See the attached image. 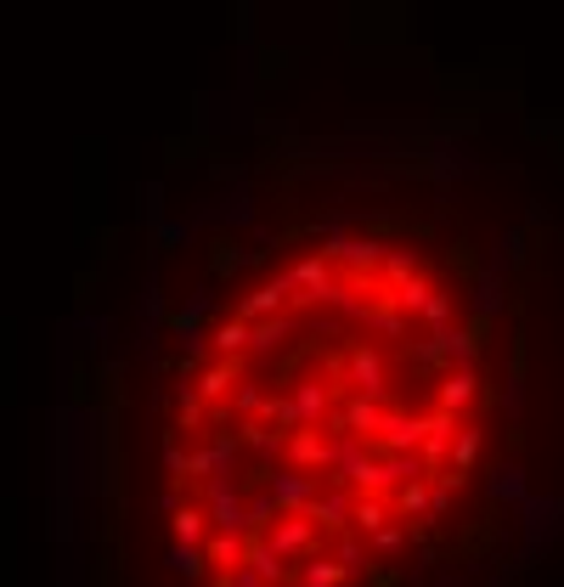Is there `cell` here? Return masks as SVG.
Segmentation results:
<instances>
[{
	"label": "cell",
	"instance_id": "cell-13",
	"mask_svg": "<svg viewBox=\"0 0 564 587\" xmlns=\"http://www.w3.org/2000/svg\"><path fill=\"white\" fill-rule=\"evenodd\" d=\"M170 571H181V576H192V582H204V571H209V554L198 548V542H181L170 554Z\"/></svg>",
	"mask_w": 564,
	"mask_h": 587
},
{
	"label": "cell",
	"instance_id": "cell-14",
	"mask_svg": "<svg viewBox=\"0 0 564 587\" xmlns=\"http://www.w3.org/2000/svg\"><path fill=\"white\" fill-rule=\"evenodd\" d=\"M288 339V317H277V322H260V328H249V345L254 350H271V345H282Z\"/></svg>",
	"mask_w": 564,
	"mask_h": 587
},
{
	"label": "cell",
	"instance_id": "cell-9",
	"mask_svg": "<svg viewBox=\"0 0 564 587\" xmlns=\"http://www.w3.org/2000/svg\"><path fill=\"white\" fill-rule=\"evenodd\" d=\"M294 407L305 424H322V413H328V384L322 379H299L294 384Z\"/></svg>",
	"mask_w": 564,
	"mask_h": 587
},
{
	"label": "cell",
	"instance_id": "cell-4",
	"mask_svg": "<svg viewBox=\"0 0 564 587\" xmlns=\"http://www.w3.org/2000/svg\"><path fill=\"white\" fill-rule=\"evenodd\" d=\"M350 384H356L361 396H378L384 401V356L373 345H356L350 350Z\"/></svg>",
	"mask_w": 564,
	"mask_h": 587
},
{
	"label": "cell",
	"instance_id": "cell-15",
	"mask_svg": "<svg viewBox=\"0 0 564 587\" xmlns=\"http://www.w3.org/2000/svg\"><path fill=\"white\" fill-rule=\"evenodd\" d=\"M373 554H395V548H401V542H407V531H401V525H384V531H373Z\"/></svg>",
	"mask_w": 564,
	"mask_h": 587
},
{
	"label": "cell",
	"instance_id": "cell-3",
	"mask_svg": "<svg viewBox=\"0 0 564 587\" xmlns=\"http://www.w3.org/2000/svg\"><path fill=\"white\" fill-rule=\"evenodd\" d=\"M266 492L277 497L282 514H305V508H311V497H316V480H311V469H288V475H271Z\"/></svg>",
	"mask_w": 564,
	"mask_h": 587
},
{
	"label": "cell",
	"instance_id": "cell-11",
	"mask_svg": "<svg viewBox=\"0 0 564 587\" xmlns=\"http://www.w3.org/2000/svg\"><path fill=\"white\" fill-rule=\"evenodd\" d=\"M384 525H390V503H384V497H356V531L361 537H373Z\"/></svg>",
	"mask_w": 564,
	"mask_h": 587
},
{
	"label": "cell",
	"instance_id": "cell-8",
	"mask_svg": "<svg viewBox=\"0 0 564 587\" xmlns=\"http://www.w3.org/2000/svg\"><path fill=\"white\" fill-rule=\"evenodd\" d=\"M170 531H175V542H204L209 537V514L192 508V503H175L170 508Z\"/></svg>",
	"mask_w": 564,
	"mask_h": 587
},
{
	"label": "cell",
	"instance_id": "cell-7",
	"mask_svg": "<svg viewBox=\"0 0 564 587\" xmlns=\"http://www.w3.org/2000/svg\"><path fill=\"white\" fill-rule=\"evenodd\" d=\"M345 576H350L345 559H322V554H311L305 565H299V582H305V587H345Z\"/></svg>",
	"mask_w": 564,
	"mask_h": 587
},
{
	"label": "cell",
	"instance_id": "cell-6",
	"mask_svg": "<svg viewBox=\"0 0 564 587\" xmlns=\"http://www.w3.org/2000/svg\"><path fill=\"white\" fill-rule=\"evenodd\" d=\"M474 396H480V379H474V367H452V373H446V384H440V407L463 413Z\"/></svg>",
	"mask_w": 564,
	"mask_h": 587
},
{
	"label": "cell",
	"instance_id": "cell-2",
	"mask_svg": "<svg viewBox=\"0 0 564 587\" xmlns=\"http://www.w3.org/2000/svg\"><path fill=\"white\" fill-rule=\"evenodd\" d=\"M288 463L294 469H333V446L322 441V424H299L288 435Z\"/></svg>",
	"mask_w": 564,
	"mask_h": 587
},
{
	"label": "cell",
	"instance_id": "cell-5",
	"mask_svg": "<svg viewBox=\"0 0 564 587\" xmlns=\"http://www.w3.org/2000/svg\"><path fill=\"white\" fill-rule=\"evenodd\" d=\"M204 554L215 571H243V531H215L204 537Z\"/></svg>",
	"mask_w": 564,
	"mask_h": 587
},
{
	"label": "cell",
	"instance_id": "cell-12",
	"mask_svg": "<svg viewBox=\"0 0 564 587\" xmlns=\"http://www.w3.org/2000/svg\"><path fill=\"white\" fill-rule=\"evenodd\" d=\"M474 463H480V429H463V435H457V446H452V463H446V469H457V475L469 480Z\"/></svg>",
	"mask_w": 564,
	"mask_h": 587
},
{
	"label": "cell",
	"instance_id": "cell-10",
	"mask_svg": "<svg viewBox=\"0 0 564 587\" xmlns=\"http://www.w3.org/2000/svg\"><path fill=\"white\" fill-rule=\"evenodd\" d=\"M395 508L407 514V520H418V514H429V475H412L401 492H395Z\"/></svg>",
	"mask_w": 564,
	"mask_h": 587
},
{
	"label": "cell",
	"instance_id": "cell-1",
	"mask_svg": "<svg viewBox=\"0 0 564 587\" xmlns=\"http://www.w3.org/2000/svg\"><path fill=\"white\" fill-rule=\"evenodd\" d=\"M305 514H311V525H316V531H328V537H345L350 525H356V503H350V497L339 492V486H333L328 497L316 492Z\"/></svg>",
	"mask_w": 564,
	"mask_h": 587
},
{
	"label": "cell",
	"instance_id": "cell-16",
	"mask_svg": "<svg viewBox=\"0 0 564 587\" xmlns=\"http://www.w3.org/2000/svg\"><path fill=\"white\" fill-rule=\"evenodd\" d=\"M339 559H345L350 571H361V559H367V548H361V537H339Z\"/></svg>",
	"mask_w": 564,
	"mask_h": 587
}]
</instances>
